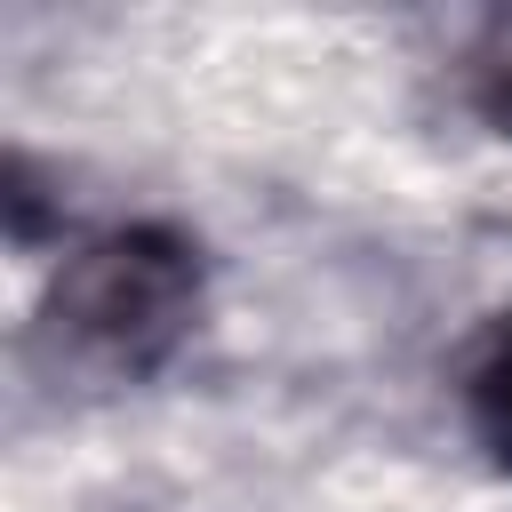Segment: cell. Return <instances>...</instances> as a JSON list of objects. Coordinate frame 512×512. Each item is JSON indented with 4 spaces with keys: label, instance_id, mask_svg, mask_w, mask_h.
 Segmentation results:
<instances>
[{
    "label": "cell",
    "instance_id": "3957f363",
    "mask_svg": "<svg viewBox=\"0 0 512 512\" xmlns=\"http://www.w3.org/2000/svg\"><path fill=\"white\" fill-rule=\"evenodd\" d=\"M472 104H480V120H488V128H504V136H512V56L480 64V88H472Z\"/></svg>",
    "mask_w": 512,
    "mask_h": 512
},
{
    "label": "cell",
    "instance_id": "6da1fadb",
    "mask_svg": "<svg viewBox=\"0 0 512 512\" xmlns=\"http://www.w3.org/2000/svg\"><path fill=\"white\" fill-rule=\"evenodd\" d=\"M48 320L96 368L144 376L200 320V248L168 224H112L64 256L48 288Z\"/></svg>",
    "mask_w": 512,
    "mask_h": 512
},
{
    "label": "cell",
    "instance_id": "7a4b0ae2",
    "mask_svg": "<svg viewBox=\"0 0 512 512\" xmlns=\"http://www.w3.org/2000/svg\"><path fill=\"white\" fill-rule=\"evenodd\" d=\"M464 416H472V440L512 472V320H496L488 344L472 352V368H464Z\"/></svg>",
    "mask_w": 512,
    "mask_h": 512
}]
</instances>
